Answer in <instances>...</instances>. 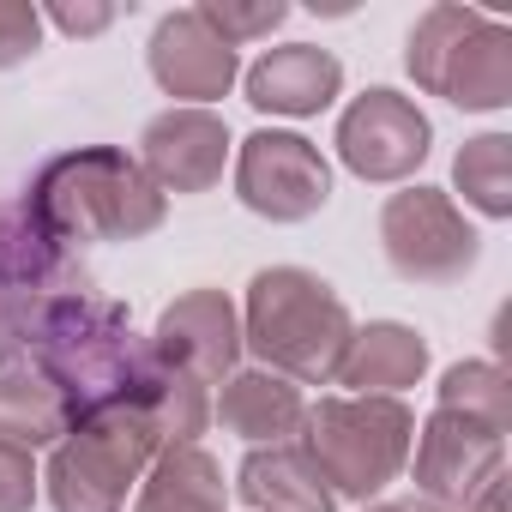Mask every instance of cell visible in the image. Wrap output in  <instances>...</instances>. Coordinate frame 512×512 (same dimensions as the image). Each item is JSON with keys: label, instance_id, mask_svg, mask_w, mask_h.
Instances as JSON below:
<instances>
[{"label": "cell", "instance_id": "8", "mask_svg": "<svg viewBox=\"0 0 512 512\" xmlns=\"http://www.w3.org/2000/svg\"><path fill=\"white\" fill-rule=\"evenodd\" d=\"M235 193L272 223H302L332 199V169L302 133H253L235 157Z\"/></svg>", "mask_w": 512, "mask_h": 512}, {"label": "cell", "instance_id": "4", "mask_svg": "<svg viewBox=\"0 0 512 512\" xmlns=\"http://www.w3.org/2000/svg\"><path fill=\"white\" fill-rule=\"evenodd\" d=\"M410 79L428 97H446L452 109L488 115L512 103V31L476 7H428L410 31V55H404Z\"/></svg>", "mask_w": 512, "mask_h": 512}, {"label": "cell", "instance_id": "15", "mask_svg": "<svg viewBox=\"0 0 512 512\" xmlns=\"http://www.w3.org/2000/svg\"><path fill=\"white\" fill-rule=\"evenodd\" d=\"M344 91V67L332 49L314 43H284L247 67V103L260 115H320Z\"/></svg>", "mask_w": 512, "mask_h": 512}, {"label": "cell", "instance_id": "5", "mask_svg": "<svg viewBox=\"0 0 512 512\" xmlns=\"http://www.w3.org/2000/svg\"><path fill=\"white\" fill-rule=\"evenodd\" d=\"M308 458L320 464L326 488L344 500H374L386 482H398V470L410 464V440H416V416L398 398H320L308 416Z\"/></svg>", "mask_w": 512, "mask_h": 512}, {"label": "cell", "instance_id": "29", "mask_svg": "<svg viewBox=\"0 0 512 512\" xmlns=\"http://www.w3.org/2000/svg\"><path fill=\"white\" fill-rule=\"evenodd\" d=\"M458 512H506V476H494L488 488H476V494H470Z\"/></svg>", "mask_w": 512, "mask_h": 512}, {"label": "cell", "instance_id": "14", "mask_svg": "<svg viewBox=\"0 0 512 512\" xmlns=\"http://www.w3.org/2000/svg\"><path fill=\"white\" fill-rule=\"evenodd\" d=\"M0 284L31 296H85L79 247H67L31 199H0Z\"/></svg>", "mask_w": 512, "mask_h": 512}, {"label": "cell", "instance_id": "22", "mask_svg": "<svg viewBox=\"0 0 512 512\" xmlns=\"http://www.w3.org/2000/svg\"><path fill=\"white\" fill-rule=\"evenodd\" d=\"M452 181L464 193V205H476L482 217H512V139L506 133H482L458 151Z\"/></svg>", "mask_w": 512, "mask_h": 512}, {"label": "cell", "instance_id": "18", "mask_svg": "<svg viewBox=\"0 0 512 512\" xmlns=\"http://www.w3.org/2000/svg\"><path fill=\"white\" fill-rule=\"evenodd\" d=\"M217 416L229 434L253 440V446H278L302 428L308 404H302V386H290L284 374H266V368H247V374H229L223 380V398H217Z\"/></svg>", "mask_w": 512, "mask_h": 512}, {"label": "cell", "instance_id": "19", "mask_svg": "<svg viewBox=\"0 0 512 512\" xmlns=\"http://www.w3.org/2000/svg\"><path fill=\"white\" fill-rule=\"evenodd\" d=\"M133 512H223V470L205 446H163L139 482Z\"/></svg>", "mask_w": 512, "mask_h": 512}, {"label": "cell", "instance_id": "26", "mask_svg": "<svg viewBox=\"0 0 512 512\" xmlns=\"http://www.w3.org/2000/svg\"><path fill=\"white\" fill-rule=\"evenodd\" d=\"M43 49V13L31 0H0V73Z\"/></svg>", "mask_w": 512, "mask_h": 512}, {"label": "cell", "instance_id": "21", "mask_svg": "<svg viewBox=\"0 0 512 512\" xmlns=\"http://www.w3.org/2000/svg\"><path fill=\"white\" fill-rule=\"evenodd\" d=\"M61 434H67V404L37 368H7L0 374V440L37 452V446H55Z\"/></svg>", "mask_w": 512, "mask_h": 512}, {"label": "cell", "instance_id": "6", "mask_svg": "<svg viewBox=\"0 0 512 512\" xmlns=\"http://www.w3.org/2000/svg\"><path fill=\"white\" fill-rule=\"evenodd\" d=\"M157 452L163 446L145 410H103V416L67 422V434L55 440L49 476H43L55 512H121Z\"/></svg>", "mask_w": 512, "mask_h": 512}, {"label": "cell", "instance_id": "10", "mask_svg": "<svg viewBox=\"0 0 512 512\" xmlns=\"http://www.w3.org/2000/svg\"><path fill=\"white\" fill-rule=\"evenodd\" d=\"M428 145H434L428 115L410 97L386 91V85L362 91L344 109V121H338V157L362 181H404V175H416L422 157H428Z\"/></svg>", "mask_w": 512, "mask_h": 512}, {"label": "cell", "instance_id": "30", "mask_svg": "<svg viewBox=\"0 0 512 512\" xmlns=\"http://www.w3.org/2000/svg\"><path fill=\"white\" fill-rule=\"evenodd\" d=\"M368 512H440V506H428V500H380Z\"/></svg>", "mask_w": 512, "mask_h": 512}, {"label": "cell", "instance_id": "20", "mask_svg": "<svg viewBox=\"0 0 512 512\" xmlns=\"http://www.w3.org/2000/svg\"><path fill=\"white\" fill-rule=\"evenodd\" d=\"M139 410L157 428V446H199V434L211 422V386L199 374H187L181 362H163L151 350V380H145Z\"/></svg>", "mask_w": 512, "mask_h": 512}, {"label": "cell", "instance_id": "9", "mask_svg": "<svg viewBox=\"0 0 512 512\" xmlns=\"http://www.w3.org/2000/svg\"><path fill=\"white\" fill-rule=\"evenodd\" d=\"M410 452H416V500L440 512H458L476 488L506 476V434L470 416H452V410H434L422 434L410 440Z\"/></svg>", "mask_w": 512, "mask_h": 512}, {"label": "cell", "instance_id": "27", "mask_svg": "<svg viewBox=\"0 0 512 512\" xmlns=\"http://www.w3.org/2000/svg\"><path fill=\"white\" fill-rule=\"evenodd\" d=\"M37 464H31V452L25 446H13V440H0V512H31L37 506Z\"/></svg>", "mask_w": 512, "mask_h": 512}, {"label": "cell", "instance_id": "11", "mask_svg": "<svg viewBox=\"0 0 512 512\" xmlns=\"http://www.w3.org/2000/svg\"><path fill=\"white\" fill-rule=\"evenodd\" d=\"M229 127L211 109H163L139 139V169L157 181V193H211L223 181Z\"/></svg>", "mask_w": 512, "mask_h": 512}, {"label": "cell", "instance_id": "25", "mask_svg": "<svg viewBox=\"0 0 512 512\" xmlns=\"http://www.w3.org/2000/svg\"><path fill=\"white\" fill-rule=\"evenodd\" d=\"M205 25L229 43V49H241V43H253V37H272L284 19H290V7L284 0H260V7H235V0H205Z\"/></svg>", "mask_w": 512, "mask_h": 512}, {"label": "cell", "instance_id": "12", "mask_svg": "<svg viewBox=\"0 0 512 512\" xmlns=\"http://www.w3.org/2000/svg\"><path fill=\"white\" fill-rule=\"evenodd\" d=\"M241 61L235 49L205 25L199 7H181L169 13L157 31H151V79L169 91V97H187V109H205L211 97H223L235 85Z\"/></svg>", "mask_w": 512, "mask_h": 512}, {"label": "cell", "instance_id": "2", "mask_svg": "<svg viewBox=\"0 0 512 512\" xmlns=\"http://www.w3.org/2000/svg\"><path fill=\"white\" fill-rule=\"evenodd\" d=\"M25 199L67 247L139 241L169 217V199L157 193V181L139 169V157H127L115 145H85V151L49 157Z\"/></svg>", "mask_w": 512, "mask_h": 512}, {"label": "cell", "instance_id": "13", "mask_svg": "<svg viewBox=\"0 0 512 512\" xmlns=\"http://www.w3.org/2000/svg\"><path fill=\"white\" fill-rule=\"evenodd\" d=\"M151 350L163 362H181L205 386H223L235 374V362H241V320H235L223 290H187V296H175L163 308Z\"/></svg>", "mask_w": 512, "mask_h": 512}, {"label": "cell", "instance_id": "17", "mask_svg": "<svg viewBox=\"0 0 512 512\" xmlns=\"http://www.w3.org/2000/svg\"><path fill=\"white\" fill-rule=\"evenodd\" d=\"M428 368V344L422 332L398 326V320H374L350 338L344 362H338V386H350V398H398L404 386H416Z\"/></svg>", "mask_w": 512, "mask_h": 512}, {"label": "cell", "instance_id": "28", "mask_svg": "<svg viewBox=\"0 0 512 512\" xmlns=\"http://www.w3.org/2000/svg\"><path fill=\"white\" fill-rule=\"evenodd\" d=\"M49 19H55L67 37H97V31L115 25V7H67V0H61V7H49Z\"/></svg>", "mask_w": 512, "mask_h": 512}, {"label": "cell", "instance_id": "24", "mask_svg": "<svg viewBox=\"0 0 512 512\" xmlns=\"http://www.w3.org/2000/svg\"><path fill=\"white\" fill-rule=\"evenodd\" d=\"M49 302L55 296H31V290H7V284H0V374H7V368H31V350H37Z\"/></svg>", "mask_w": 512, "mask_h": 512}, {"label": "cell", "instance_id": "23", "mask_svg": "<svg viewBox=\"0 0 512 512\" xmlns=\"http://www.w3.org/2000/svg\"><path fill=\"white\" fill-rule=\"evenodd\" d=\"M440 410L506 434L512 428V386H506V374L494 362H452L440 374Z\"/></svg>", "mask_w": 512, "mask_h": 512}, {"label": "cell", "instance_id": "7", "mask_svg": "<svg viewBox=\"0 0 512 512\" xmlns=\"http://www.w3.org/2000/svg\"><path fill=\"white\" fill-rule=\"evenodd\" d=\"M380 247L404 284H458L476 266L482 235L440 187H404L380 211Z\"/></svg>", "mask_w": 512, "mask_h": 512}, {"label": "cell", "instance_id": "3", "mask_svg": "<svg viewBox=\"0 0 512 512\" xmlns=\"http://www.w3.org/2000/svg\"><path fill=\"white\" fill-rule=\"evenodd\" d=\"M356 326L338 290L302 266H272L247 284V314H241V344L266 362V374L326 386L338 380V362L350 350Z\"/></svg>", "mask_w": 512, "mask_h": 512}, {"label": "cell", "instance_id": "16", "mask_svg": "<svg viewBox=\"0 0 512 512\" xmlns=\"http://www.w3.org/2000/svg\"><path fill=\"white\" fill-rule=\"evenodd\" d=\"M235 488H241L247 512H338V494L326 488V476H320V464L308 458L302 440L253 446Z\"/></svg>", "mask_w": 512, "mask_h": 512}, {"label": "cell", "instance_id": "1", "mask_svg": "<svg viewBox=\"0 0 512 512\" xmlns=\"http://www.w3.org/2000/svg\"><path fill=\"white\" fill-rule=\"evenodd\" d=\"M37 374L61 392L67 422L103 410H139L151 380V344L133 332L121 302L103 296H55L31 350Z\"/></svg>", "mask_w": 512, "mask_h": 512}]
</instances>
